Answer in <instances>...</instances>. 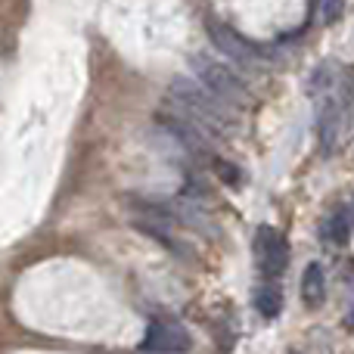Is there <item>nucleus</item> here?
Masks as SVG:
<instances>
[{
	"instance_id": "nucleus-1",
	"label": "nucleus",
	"mask_w": 354,
	"mask_h": 354,
	"mask_svg": "<svg viewBox=\"0 0 354 354\" xmlns=\"http://www.w3.org/2000/svg\"><path fill=\"white\" fill-rule=\"evenodd\" d=\"M171 109H177L180 115H187L196 128H202L208 137H218L230 128V106H224L214 93H208L199 81L193 78H177L171 81Z\"/></svg>"
},
{
	"instance_id": "nucleus-2",
	"label": "nucleus",
	"mask_w": 354,
	"mask_h": 354,
	"mask_svg": "<svg viewBox=\"0 0 354 354\" xmlns=\"http://www.w3.org/2000/svg\"><path fill=\"white\" fill-rule=\"evenodd\" d=\"M193 72H196V81H199L208 93H214L224 106H243L245 97H249L245 81L239 78L227 62L208 59V56H193Z\"/></svg>"
},
{
	"instance_id": "nucleus-3",
	"label": "nucleus",
	"mask_w": 354,
	"mask_h": 354,
	"mask_svg": "<svg viewBox=\"0 0 354 354\" xmlns=\"http://www.w3.org/2000/svg\"><path fill=\"white\" fill-rule=\"evenodd\" d=\"M143 348L149 354H187L193 348V336L174 320H149L143 333Z\"/></svg>"
},
{
	"instance_id": "nucleus-4",
	"label": "nucleus",
	"mask_w": 354,
	"mask_h": 354,
	"mask_svg": "<svg viewBox=\"0 0 354 354\" xmlns=\"http://www.w3.org/2000/svg\"><path fill=\"white\" fill-rule=\"evenodd\" d=\"M255 255H258V268L268 280L280 277L289 264V243L283 233H277L274 227H261L255 239Z\"/></svg>"
},
{
	"instance_id": "nucleus-5",
	"label": "nucleus",
	"mask_w": 354,
	"mask_h": 354,
	"mask_svg": "<svg viewBox=\"0 0 354 354\" xmlns=\"http://www.w3.org/2000/svg\"><path fill=\"white\" fill-rule=\"evenodd\" d=\"M208 31H212V44L227 56V59L239 62V66H255L258 62V50L255 44H249L243 35L230 28V25H221V22H208Z\"/></svg>"
},
{
	"instance_id": "nucleus-6",
	"label": "nucleus",
	"mask_w": 354,
	"mask_h": 354,
	"mask_svg": "<svg viewBox=\"0 0 354 354\" xmlns=\"http://www.w3.org/2000/svg\"><path fill=\"white\" fill-rule=\"evenodd\" d=\"M301 301L308 308H320L326 301V277L320 264H308L301 274Z\"/></svg>"
},
{
	"instance_id": "nucleus-7",
	"label": "nucleus",
	"mask_w": 354,
	"mask_h": 354,
	"mask_svg": "<svg viewBox=\"0 0 354 354\" xmlns=\"http://www.w3.org/2000/svg\"><path fill=\"white\" fill-rule=\"evenodd\" d=\"M320 236H324L326 243H333V245H348V239H351L348 208H339V212H333L330 218L324 221V227H320Z\"/></svg>"
},
{
	"instance_id": "nucleus-8",
	"label": "nucleus",
	"mask_w": 354,
	"mask_h": 354,
	"mask_svg": "<svg viewBox=\"0 0 354 354\" xmlns=\"http://www.w3.org/2000/svg\"><path fill=\"white\" fill-rule=\"evenodd\" d=\"M255 311L261 314V317H268V320H274V317H280V311H283V295H280V289L274 286V283H264V286H258L255 289Z\"/></svg>"
},
{
	"instance_id": "nucleus-9",
	"label": "nucleus",
	"mask_w": 354,
	"mask_h": 354,
	"mask_svg": "<svg viewBox=\"0 0 354 354\" xmlns=\"http://www.w3.org/2000/svg\"><path fill=\"white\" fill-rule=\"evenodd\" d=\"M336 134H339V109L333 103H326L324 112H320V147H324V153H330L336 147Z\"/></svg>"
},
{
	"instance_id": "nucleus-10",
	"label": "nucleus",
	"mask_w": 354,
	"mask_h": 354,
	"mask_svg": "<svg viewBox=\"0 0 354 354\" xmlns=\"http://www.w3.org/2000/svg\"><path fill=\"white\" fill-rule=\"evenodd\" d=\"M342 0H324V19L326 22H336L339 16H342Z\"/></svg>"
},
{
	"instance_id": "nucleus-11",
	"label": "nucleus",
	"mask_w": 354,
	"mask_h": 354,
	"mask_svg": "<svg viewBox=\"0 0 354 354\" xmlns=\"http://www.w3.org/2000/svg\"><path fill=\"white\" fill-rule=\"evenodd\" d=\"M218 174L224 177L227 183H236V180H239V171H236L233 165H227V162H218Z\"/></svg>"
},
{
	"instance_id": "nucleus-12",
	"label": "nucleus",
	"mask_w": 354,
	"mask_h": 354,
	"mask_svg": "<svg viewBox=\"0 0 354 354\" xmlns=\"http://www.w3.org/2000/svg\"><path fill=\"white\" fill-rule=\"evenodd\" d=\"M289 354H299V351H289Z\"/></svg>"
},
{
	"instance_id": "nucleus-13",
	"label": "nucleus",
	"mask_w": 354,
	"mask_h": 354,
	"mask_svg": "<svg viewBox=\"0 0 354 354\" xmlns=\"http://www.w3.org/2000/svg\"><path fill=\"white\" fill-rule=\"evenodd\" d=\"M147 354H149V351H147Z\"/></svg>"
}]
</instances>
